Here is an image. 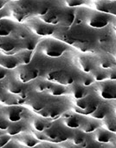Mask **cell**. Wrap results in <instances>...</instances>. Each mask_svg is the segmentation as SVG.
Segmentation results:
<instances>
[{
	"instance_id": "1",
	"label": "cell",
	"mask_w": 116,
	"mask_h": 148,
	"mask_svg": "<svg viewBox=\"0 0 116 148\" xmlns=\"http://www.w3.org/2000/svg\"><path fill=\"white\" fill-rule=\"evenodd\" d=\"M37 46L40 52L49 58H60L69 47L65 42L51 38L42 40Z\"/></svg>"
},
{
	"instance_id": "2",
	"label": "cell",
	"mask_w": 116,
	"mask_h": 148,
	"mask_svg": "<svg viewBox=\"0 0 116 148\" xmlns=\"http://www.w3.org/2000/svg\"><path fill=\"white\" fill-rule=\"evenodd\" d=\"M72 131L73 130H71V128L67 127L62 122L61 125L56 124L54 125H50L49 128L44 130L43 133L45 134L46 138H49L51 140L63 141L66 140L67 138H70Z\"/></svg>"
},
{
	"instance_id": "3",
	"label": "cell",
	"mask_w": 116,
	"mask_h": 148,
	"mask_svg": "<svg viewBox=\"0 0 116 148\" xmlns=\"http://www.w3.org/2000/svg\"><path fill=\"white\" fill-rule=\"evenodd\" d=\"M27 25L30 30L35 35H40V36L53 35L55 31V26L54 25L45 23L40 18L29 20L27 22Z\"/></svg>"
},
{
	"instance_id": "4",
	"label": "cell",
	"mask_w": 116,
	"mask_h": 148,
	"mask_svg": "<svg viewBox=\"0 0 116 148\" xmlns=\"http://www.w3.org/2000/svg\"><path fill=\"white\" fill-rule=\"evenodd\" d=\"M98 95L103 99H116V80L100 81L97 84Z\"/></svg>"
},
{
	"instance_id": "5",
	"label": "cell",
	"mask_w": 116,
	"mask_h": 148,
	"mask_svg": "<svg viewBox=\"0 0 116 148\" xmlns=\"http://www.w3.org/2000/svg\"><path fill=\"white\" fill-rule=\"evenodd\" d=\"M83 119L84 117L82 114H79L78 112L76 113L69 112L67 114H64V117L62 119V122L67 127L71 129H76V128H79L82 125Z\"/></svg>"
},
{
	"instance_id": "6",
	"label": "cell",
	"mask_w": 116,
	"mask_h": 148,
	"mask_svg": "<svg viewBox=\"0 0 116 148\" xmlns=\"http://www.w3.org/2000/svg\"><path fill=\"white\" fill-rule=\"evenodd\" d=\"M107 101H101L98 105L97 108L94 112H93L90 116L98 119H103L107 115H108L111 112L113 111V103L108 101V99H106Z\"/></svg>"
},
{
	"instance_id": "7",
	"label": "cell",
	"mask_w": 116,
	"mask_h": 148,
	"mask_svg": "<svg viewBox=\"0 0 116 148\" xmlns=\"http://www.w3.org/2000/svg\"><path fill=\"white\" fill-rule=\"evenodd\" d=\"M22 109L17 106H11L4 108L2 115L10 122L19 121L22 119Z\"/></svg>"
},
{
	"instance_id": "8",
	"label": "cell",
	"mask_w": 116,
	"mask_h": 148,
	"mask_svg": "<svg viewBox=\"0 0 116 148\" xmlns=\"http://www.w3.org/2000/svg\"><path fill=\"white\" fill-rule=\"evenodd\" d=\"M101 125L102 123L100 119L91 117V118H84L83 122L79 128L86 133H91L94 132L98 128L101 127Z\"/></svg>"
},
{
	"instance_id": "9",
	"label": "cell",
	"mask_w": 116,
	"mask_h": 148,
	"mask_svg": "<svg viewBox=\"0 0 116 148\" xmlns=\"http://www.w3.org/2000/svg\"><path fill=\"white\" fill-rule=\"evenodd\" d=\"M95 9L99 12H102L116 16V1L99 0L95 5Z\"/></svg>"
},
{
	"instance_id": "10",
	"label": "cell",
	"mask_w": 116,
	"mask_h": 148,
	"mask_svg": "<svg viewBox=\"0 0 116 148\" xmlns=\"http://www.w3.org/2000/svg\"><path fill=\"white\" fill-rule=\"evenodd\" d=\"M78 63L80 64V68L84 72H90L95 67H97L96 64L98 63L93 56L83 55L78 58Z\"/></svg>"
},
{
	"instance_id": "11",
	"label": "cell",
	"mask_w": 116,
	"mask_h": 148,
	"mask_svg": "<svg viewBox=\"0 0 116 148\" xmlns=\"http://www.w3.org/2000/svg\"><path fill=\"white\" fill-rule=\"evenodd\" d=\"M87 87L88 86H85L82 82H73L70 84L69 90H70L72 96L76 99H79L85 97L88 93Z\"/></svg>"
},
{
	"instance_id": "12",
	"label": "cell",
	"mask_w": 116,
	"mask_h": 148,
	"mask_svg": "<svg viewBox=\"0 0 116 148\" xmlns=\"http://www.w3.org/2000/svg\"><path fill=\"white\" fill-rule=\"evenodd\" d=\"M18 46L17 38L6 36V37H0V50L4 51H11L16 49Z\"/></svg>"
},
{
	"instance_id": "13",
	"label": "cell",
	"mask_w": 116,
	"mask_h": 148,
	"mask_svg": "<svg viewBox=\"0 0 116 148\" xmlns=\"http://www.w3.org/2000/svg\"><path fill=\"white\" fill-rule=\"evenodd\" d=\"M17 25L7 18H3L0 20V37H6L10 36L13 33L16 29Z\"/></svg>"
},
{
	"instance_id": "14",
	"label": "cell",
	"mask_w": 116,
	"mask_h": 148,
	"mask_svg": "<svg viewBox=\"0 0 116 148\" xmlns=\"http://www.w3.org/2000/svg\"><path fill=\"white\" fill-rule=\"evenodd\" d=\"M94 133L93 134L94 138L99 142V143H107L109 142L113 138V133L106 128H98L94 132Z\"/></svg>"
},
{
	"instance_id": "15",
	"label": "cell",
	"mask_w": 116,
	"mask_h": 148,
	"mask_svg": "<svg viewBox=\"0 0 116 148\" xmlns=\"http://www.w3.org/2000/svg\"><path fill=\"white\" fill-rule=\"evenodd\" d=\"M38 70L35 68H24L19 72V80L21 82H27L37 77Z\"/></svg>"
},
{
	"instance_id": "16",
	"label": "cell",
	"mask_w": 116,
	"mask_h": 148,
	"mask_svg": "<svg viewBox=\"0 0 116 148\" xmlns=\"http://www.w3.org/2000/svg\"><path fill=\"white\" fill-rule=\"evenodd\" d=\"M99 66L104 69H110L116 65V60L113 58V56L109 55L107 53L101 54L99 56Z\"/></svg>"
},
{
	"instance_id": "17",
	"label": "cell",
	"mask_w": 116,
	"mask_h": 148,
	"mask_svg": "<svg viewBox=\"0 0 116 148\" xmlns=\"http://www.w3.org/2000/svg\"><path fill=\"white\" fill-rule=\"evenodd\" d=\"M90 73L94 81H103L108 79V76H109L108 69H104L100 66L95 67L94 70L90 71Z\"/></svg>"
},
{
	"instance_id": "18",
	"label": "cell",
	"mask_w": 116,
	"mask_h": 148,
	"mask_svg": "<svg viewBox=\"0 0 116 148\" xmlns=\"http://www.w3.org/2000/svg\"><path fill=\"white\" fill-rule=\"evenodd\" d=\"M102 125L107 130L112 132H116V115L113 111L103 119Z\"/></svg>"
},
{
	"instance_id": "19",
	"label": "cell",
	"mask_w": 116,
	"mask_h": 148,
	"mask_svg": "<svg viewBox=\"0 0 116 148\" xmlns=\"http://www.w3.org/2000/svg\"><path fill=\"white\" fill-rule=\"evenodd\" d=\"M86 137H87V133L84 132L83 131H82L80 128L77 129H74L72 131V134H71V137H70V139L72 141V143L75 145H82L85 139H86Z\"/></svg>"
},
{
	"instance_id": "20",
	"label": "cell",
	"mask_w": 116,
	"mask_h": 148,
	"mask_svg": "<svg viewBox=\"0 0 116 148\" xmlns=\"http://www.w3.org/2000/svg\"><path fill=\"white\" fill-rule=\"evenodd\" d=\"M22 48L24 50H30V51H33L36 45H38V38L36 36H34L33 34H31L30 36H29L28 38L22 39Z\"/></svg>"
},
{
	"instance_id": "21",
	"label": "cell",
	"mask_w": 116,
	"mask_h": 148,
	"mask_svg": "<svg viewBox=\"0 0 116 148\" xmlns=\"http://www.w3.org/2000/svg\"><path fill=\"white\" fill-rule=\"evenodd\" d=\"M47 90L53 96H62L67 92L66 88L63 85L55 84V83H49Z\"/></svg>"
},
{
	"instance_id": "22",
	"label": "cell",
	"mask_w": 116,
	"mask_h": 148,
	"mask_svg": "<svg viewBox=\"0 0 116 148\" xmlns=\"http://www.w3.org/2000/svg\"><path fill=\"white\" fill-rule=\"evenodd\" d=\"M32 126L34 127V129L36 131L42 132H44V130L49 128L50 125L46 119L36 117V118H34V119L32 121Z\"/></svg>"
},
{
	"instance_id": "23",
	"label": "cell",
	"mask_w": 116,
	"mask_h": 148,
	"mask_svg": "<svg viewBox=\"0 0 116 148\" xmlns=\"http://www.w3.org/2000/svg\"><path fill=\"white\" fill-rule=\"evenodd\" d=\"M18 59L13 56H5L0 60V64L5 69H13L18 64Z\"/></svg>"
},
{
	"instance_id": "24",
	"label": "cell",
	"mask_w": 116,
	"mask_h": 148,
	"mask_svg": "<svg viewBox=\"0 0 116 148\" xmlns=\"http://www.w3.org/2000/svg\"><path fill=\"white\" fill-rule=\"evenodd\" d=\"M18 141L21 143V145L28 146V147H33L38 144L37 138H34L30 134H23L18 138Z\"/></svg>"
},
{
	"instance_id": "25",
	"label": "cell",
	"mask_w": 116,
	"mask_h": 148,
	"mask_svg": "<svg viewBox=\"0 0 116 148\" xmlns=\"http://www.w3.org/2000/svg\"><path fill=\"white\" fill-rule=\"evenodd\" d=\"M24 127V124H22L20 122V120L16 121V122H11L8 125V128L6 129L7 133L10 134L11 136L17 135L23 132Z\"/></svg>"
},
{
	"instance_id": "26",
	"label": "cell",
	"mask_w": 116,
	"mask_h": 148,
	"mask_svg": "<svg viewBox=\"0 0 116 148\" xmlns=\"http://www.w3.org/2000/svg\"><path fill=\"white\" fill-rule=\"evenodd\" d=\"M23 87H24V85L18 80H12L8 84V90L14 94L21 93L24 91Z\"/></svg>"
},
{
	"instance_id": "27",
	"label": "cell",
	"mask_w": 116,
	"mask_h": 148,
	"mask_svg": "<svg viewBox=\"0 0 116 148\" xmlns=\"http://www.w3.org/2000/svg\"><path fill=\"white\" fill-rule=\"evenodd\" d=\"M63 5L70 8H75V7H80L88 5V0H62Z\"/></svg>"
},
{
	"instance_id": "28",
	"label": "cell",
	"mask_w": 116,
	"mask_h": 148,
	"mask_svg": "<svg viewBox=\"0 0 116 148\" xmlns=\"http://www.w3.org/2000/svg\"><path fill=\"white\" fill-rule=\"evenodd\" d=\"M31 57H32V51L23 49V51L20 54V61L24 64H28L31 59Z\"/></svg>"
},
{
	"instance_id": "29",
	"label": "cell",
	"mask_w": 116,
	"mask_h": 148,
	"mask_svg": "<svg viewBox=\"0 0 116 148\" xmlns=\"http://www.w3.org/2000/svg\"><path fill=\"white\" fill-rule=\"evenodd\" d=\"M48 85H49V83L39 81V82H37L36 84V91L38 92H42L48 89Z\"/></svg>"
},
{
	"instance_id": "30",
	"label": "cell",
	"mask_w": 116,
	"mask_h": 148,
	"mask_svg": "<svg viewBox=\"0 0 116 148\" xmlns=\"http://www.w3.org/2000/svg\"><path fill=\"white\" fill-rule=\"evenodd\" d=\"M94 79L91 75H85L84 77H82V83L85 86H89L90 85H92L94 83Z\"/></svg>"
},
{
	"instance_id": "31",
	"label": "cell",
	"mask_w": 116,
	"mask_h": 148,
	"mask_svg": "<svg viewBox=\"0 0 116 148\" xmlns=\"http://www.w3.org/2000/svg\"><path fill=\"white\" fill-rule=\"evenodd\" d=\"M11 15V10L10 7H4L3 9L0 10V20L3 19V18H6L8 17H10Z\"/></svg>"
},
{
	"instance_id": "32",
	"label": "cell",
	"mask_w": 116,
	"mask_h": 148,
	"mask_svg": "<svg viewBox=\"0 0 116 148\" xmlns=\"http://www.w3.org/2000/svg\"><path fill=\"white\" fill-rule=\"evenodd\" d=\"M11 140V135L10 134H3L0 137V147H3L8 144V142Z\"/></svg>"
},
{
	"instance_id": "33",
	"label": "cell",
	"mask_w": 116,
	"mask_h": 148,
	"mask_svg": "<svg viewBox=\"0 0 116 148\" xmlns=\"http://www.w3.org/2000/svg\"><path fill=\"white\" fill-rule=\"evenodd\" d=\"M9 124H10V121L7 120L4 116L0 117V129H1V130H6L8 128Z\"/></svg>"
},
{
	"instance_id": "34",
	"label": "cell",
	"mask_w": 116,
	"mask_h": 148,
	"mask_svg": "<svg viewBox=\"0 0 116 148\" xmlns=\"http://www.w3.org/2000/svg\"><path fill=\"white\" fill-rule=\"evenodd\" d=\"M108 71H109V76H108V79H113V80H116V65H114L113 67L108 69Z\"/></svg>"
},
{
	"instance_id": "35",
	"label": "cell",
	"mask_w": 116,
	"mask_h": 148,
	"mask_svg": "<svg viewBox=\"0 0 116 148\" xmlns=\"http://www.w3.org/2000/svg\"><path fill=\"white\" fill-rule=\"evenodd\" d=\"M6 74H7V71L5 70V68L0 67V80L5 79L6 77Z\"/></svg>"
},
{
	"instance_id": "36",
	"label": "cell",
	"mask_w": 116,
	"mask_h": 148,
	"mask_svg": "<svg viewBox=\"0 0 116 148\" xmlns=\"http://www.w3.org/2000/svg\"><path fill=\"white\" fill-rule=\"evenodd\" d=\"M6 4H7V0H0V10L5 7Z\"/></svg>"
},
{
	"instance_id": "37",
	"label": "cell",
	"mask_w": 116,
	"mask_h": 148,
	"mask_svg": "<svg viewBox=\"0 0 116 148\" xmlns=\"http://www.w3.org/2000/svg\"><path fill=\"white\" fill-rule=\"evenodd\" d=\"M113 112L116 115V100L113 102Z\"/></svg>"
},
{
	"instance_id": "38",
	"label": "cell",
	"mask_w": 116,
	"mask_h": 148,
	"mask_svg": "<svg viewBox=\"0 0 116 148\" xmlns=\"http://www.w3.org/2000/svg\"><path fill=\"white\" fill-rule=\"evenodd\" d=\"M3 134H4V133H3V132H1V129H0V137H1V136H2Z\"/></svg>"
},
{
	"instance_id": "39",
	"label": "cell",
	"mask_w": 116,
	"mask_h": 148,
	"mask_svg": "<svg viewBox=\"0 0 116 148\" xmlns=\"http://www.w3.org/2000/svg\"><path fill=\"white\" fill-rule=\"evenodd\" d=\"M13 1H19V0H13Z\"/></svg>"
},
{
	"instance_id": "40",
	"label": "cell",
	"mask_w": 116,
	"mask_h": 148,
	"mask_svg": "<svg viewBox=\"0 0 116 148\" xmlns=\"http://www.w3.org/2000/svg\"><path fill=\"white\" fill-rule=\"evenodd\" d=\"M111 1H116V0H111Z\"/></svg>"
},
{
	"instance_id": "41",
	"label": "cell",
	"mask_w": 116,
	"mask_h": 148,
	"mask_svg": "<svg viewBox=\"0 0 116 148\" xmlns=\"http://www.w3.org/2000/svg\"><path fill=\"white\" fill-rule=\"evenodd\" d=\"M115 60H116V56H115Z\"/></svg>"
}]
</instances>
